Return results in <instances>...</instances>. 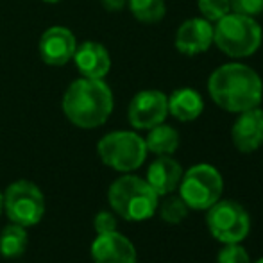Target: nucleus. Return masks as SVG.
I'll list each match as a JSON object with an SVG mask.
<instances>
[{"label": "nucleus", "instance_id": "1", "mask_svg": "<svg viewBox=\"0 0 263 263\" xmlns=\"http://www.w3.org/2000/svg\"><path fill=\"white\" fill-rule=\"evenodd\" d=\"M211 101L229 113L258 107L263 101V81L243 63H226L213 70L208 79Z\"/></svg>", "mask_w": 263, "mask_h": 263}, {"label": "nucleus", "instance_id": "2", "mask_svg": "<svg viewBox=\"0 0 263 263\" xmlns=\"http://www.w3.org/2000/svg\"><path fill=\"white\" fill-rule=\"evenodd\" d=\"M63 111L77 127H101L113 111V91L104 79L81 77L66 88L63 95Z\"/></svg>", "mask_w": 263, "mask_h": 263}, {"label": "nucleus", "instance_id": "3", "mask_svg": "<svg viewBox=\"0 0 263 263\" xmlns=\"http://www.w3.org/2000/svg\"><path fill=\"white\" fill-rule=\"evenodd\" d=\"M107 201L117 215L125 220L140 222L151 218L158 210L159 195L145 179L122 176L107 190Z\"/></svg>", "mask_w": 263, "mask_h": 263}, {"label": "nucleus", "instance_id": "4", "mask_svg": "<svg viewBox=\"0 0 263 263\" xmlns=\"http://www.w3.org/2000/svg\"><path fill=\"white\" fill-rule=\"evenodd\" d=\"M261 27L253 16L228 13L213 25V43L220 52L233 59L249 58L260 49Z\"/></svg>", "mask_w": 263, "mask_h": 263}, {"label": "nucleus", "instance_id": "5", "mask_svg": "<svg viewBox=\"0 0 263 263\" xmlns=\"http://www.w3.org/2000/svg\"><path fill=\"white\" fill-rule=\"evenodd\" d=\"M224 194L222 174L208 163H197L183 172L179 195L190 210H208Z\"/></svg>", "mask_w": 263, "mask_h": 263}, {"label": "nucleus", "instance_id": "6", "mask_svg": "<svg viewBox=\"0 0 263 263\" xmlns=\"http://www.w3.org/2000/svg\"><path fill=\"white\" fill-rule=\"evenodd\" d=\"M97 154L102 163L118 172L140 168L147 158L145 140L133 131H113L97 143Z\"/></svg>", "mask_w": 263, "mask_h": 263}, {"label": "nucleus", "instance_id": "7", "mask_svg": "<svg viewBox=\"0 0 263 263\" xmlns=\"http://www.w3.org/2000/svg\"><path fill=\"white\" fill-rule=\"evenodd\" d=\"M4 210L11 222L31 228L38 224L45 215V197L31 181H14L4 194Z\"/></svg>", "mask_w": 263, "mask_h": 263}, {"label": "nucleus", "instance_id": "8", "mask_svg": "<svg viewBox=\"0 0 263 263\" xmlns=\"http://www.w3.org/2000/svg\"><path fill=\"white\" fill-rule=\"evenodd\" d=\"M206 224L213 238L222 243H240L251 231V217L236 201H217L208 208Z\"/></svg>", "mask_w": 263, "mask_h": 263}, {"label": "nucleus", "instance_id": "9", "mask_svg": "<svg viewBox=\"0 0 263 263\" xmlns=\"http://www.w3.org/2000/svg\"><path fill=\"white\" fill-rule=\"evenodd\" d=\"M168 115V97L159 90H142L133 97L127 109L129 124L135 129H145L163 124Z\"/></svg>", "mask_w": 263, "mask_h": 263}, {"label": "nucleus", "instance_id": "10", "mask_svg": "<svg viewBox=\"0 0 263 263\" xmlns=\"http://www.w3.org/2000/svg\"><path fill=\"white\" fill-rule=\"evenodd\" d=\"M40 58L50 66H63L72 61L77 49V40L68 27L52 25L40 38Z\"/></svg>", "mask_w": 263, "mask_h": 263}, {"label": "nucleus", "instance_id": "11", "mask_svg": "<svg viewBox=\"0 0 263 263\" xmlns=\"http://www.w3.org/2000/svg\"><path fill=\"white\" fill-rule=\"evenodd\" d=\"M177 52L199 55L213 45V25L206 18H188L179 25L174 38Z\"/></svg>", "mask_w": 263, "mask_h": 263}, {"label": "nucleus", "instance_id": "12", "mask_svg": "<svg viewBox=\"0 0 263 263\" xmlns=\"http://www.w3.org/2000/svg\"><path fill=\"white\" fill-rule=\"evenodd\" d=\"M231 140L243 154L254 153L263 145V109L260 106L238 113L231 129Z\"/></svg>", "mask_w": 263, "mask_h": 263}, {"label": "nucleus", "instance_id": "13", "mask_svg": "<svg viewBox=\"0 0 263 263\" xmlns=\"http://www.w3.org/2000/svg\"><path fill=\"white\" fill-rule=\"evenodd\" d=\"M95 263H136V249L131 240L118 231L97 235L91 243Z\"/></svg>", "mask_w": 263, "mask_h": 263}, {"label": "nucleus", "instance_id": "14", "mask_svg": "<svg viewBox=\"0 0 263 263\" xmlns=\"http://www.w3.org/2000/svg\"><path fill=\"white\" fill-rule=\"evenodd\" d=\"M72 59L81 76L88 79H104L111 68L109 52L102 43L97 42H84L77 45Z\"/></svg>", "mask_w": 263, "mask_h": 263}, {"label": "nucleus", "instance_id": "15", "mask_svg": "<svg viewBox=\"0 0 263 263\" xmlns=\"http://www.w3.org/2000/svg\"><path fill=\"white\" fill-rule=\"evenodd\" d=\"M183 168L170 156H158L151 163L147 170V183L153 186L158 195H170L176 188H179Z\"/></svg>", "mask_w": 263, "mask_h": 263}, {"label": "nucleus", "instance_id": "16", "mask_svg": "<svg viewBox=\"0 0 263 263\" xmlns=\"http://www.w3.org/2000/svg\"><path fill=\"white\" fill-rule=\"evenodd\" d=\"M204 111V101L201 93L192 88H177L168 97V115L179 122L197 120Z\"/></svg>", "mask_w": 263, "mask_h": 263}, {"label": "nucleus", "instance_id": "17", "mask_svg": "<svg viewBox=\"0 0 263 263\" xmlns=\"http://www.w3.org/2000/svg\"><path fill=\"white\" fill-rule=\"evenodd\" d=\"M147 153H154L156 156H170L179 147V133L166 124H158L149 129L145 138Z\"/></svg>", "mask_w": 263, "mask_h": 263}, {"label": "nucleus", "instance_id": "18", "mask_svg": "<svg viewBox=\"0 0 263 263\" xmlns=\"http://www.w3.org/2000/svg\"><path fill=\"white\" fill-rule=\"evenodd\" d=\"M27 228L20 224H7L0 233V254L4 258H20L27 249Z\"/></svg>", "mask_w": 263, "mask_h": 263}, {"label": "nucleus", "instance_id": "19", "mask_svg": "<svg viewBox=\"0 0 263 263\" xmlns=\"http://www.w3.org/2000/svg\"><path fill=\"white\" fill-rule=\"evenodd\" d=\"M133 16L143 24H156L165 18V0H127Z\"/></svg>", "mask_w": 263, "mask_h": 263}, {"label": "nucleus", "instance_id": "20", "mask_svg": "<svg viewBox=\"0 0 263 263\" xmlns=\"http://www.w3.org/2000/svg\"><path fill=\"white\" fill-rule=\"evenodd\" d=\"M158 210L161 220L172 226L181 224L188 217V211H190L186 202L181 199V195H170V197H166L161 204H158Z\"/></svg>", "mask_w": 263, "mask_h": 263}, {"label": "nucleus", "instance_id": "21", "mask_svg": "<svg viewBox=\"0 0 263 263\" xmlns=\"http://www.w3.org/2000/svg\"><path fill=\"white\" fill-rule=\"evenodd\" d=\"M199 11H201L202 18H206L211 24L218 22L224 18L228 13H231V6L229 0H199L197 2Z\"/></svg>", "mask_w": 263, "mask_h": 263}, {"label": "nucleus", "instance_id": "22", "mask_svg": "<svg viewBox=\"0 0 263 263\" xmlns=\"http://www.w3.org/2000/svg\"><path fill=\"white\" fill-rule=\"evenodd\" d=\"M217 263H251V258L243 246H240V243H226L218 251Z\"/></svg>", "mask_w": 263, "mask_h": 263}, {"label": "nucleus", "instance_id": "23", "mask_svg": "<svg viewBox=\"0 0 263 263\" xmlns=\"http://www.w3.org/2000/svg\"><path fill=\"white\" fill-rule=\"evenodd\" d=\"M229 6H231V13L254 18L263 11V0H229Z\"/></svg>", "mask_w": 263, "mask_h": 263}, {"label": "nucleus", "instance_id": "24", "mask_svg": "<svg viewBox=\"0 0 263 263\" xmlns=\"http://www.w3.org/2000/svg\"><path fill=\"white\" fill-rule=\"evenodd\" d=\"M93 228L97 231V235H104V233L117 231V218L111 211H99L95 215Z\"/></svg>", "mask_w": 263, "mask_h": 263}, {"label": "nucleus", "instance_id": "25", "mask_svg": "<svg viewBox=\"0 0 263 263\" xmlns=\"http://www.w3.org/2000/svg\"><path fill=\"white\" fill-rule=\"evenodd\" d=\"M101 4L104 6V9L107 11H122L125 6H127V0H101Z\"/></svg>", "mask_w": 263, "mask_h": 263}, {"label": "nucleus", "instance_id": "26", "mask_svg": "<svg viewBox=\"0 0 263 263\" xmlns=\"http://www.w3.org/2000/svg\"><path fill=\"white\" fill-rule=\"evenodd\" d=\"M2 208H4V195L0 194V213H2Z\"/></svg>", "mask_w": 263, "mask_h": 263}, {"label": "nucleus", "instance_id": "27", "mask_svg": "<svg viewBox=\"0 0 263 263\" xmlns=\"http://www.w3.org/2000/svg\"><path fill=\"white\" fill-rule=\"evenodd\" d=\"M43 2H47V4H58V2H61V0H43Z\"/></svg>", "mask_w": 263, "mask_h": 263}, {"label": "nucleus", "instance_id": "28", "mask_svg": "<svg viewBox=\"0 0 263 263\" xmlns=\"http://www.w3.org/2000/svg\"><path fill=\"white\" fill-rule=\"evenodd\" d=\"M254 263H263V258H260V260H258V261H254Z\"/></svg>", "mask_w": 263, "mask_h": 263}]
</instances>
